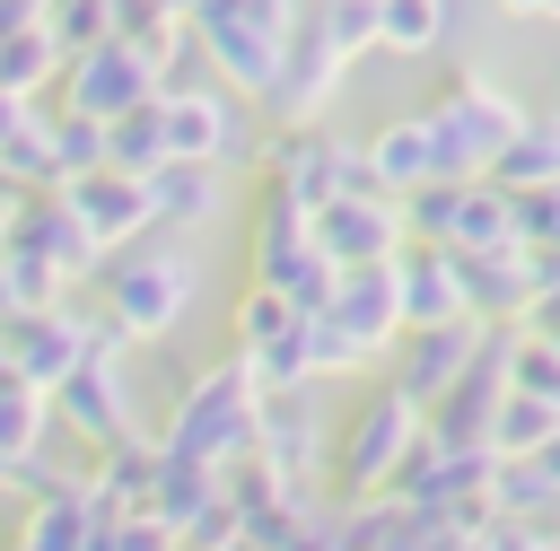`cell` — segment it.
<instances>
[{
  "mask_svg": "<svg viewBox=\"0 0 560 551\" xmlns=\"http://www.w3.org/2000/svg\"><path fill=\"white\" fill-rule=\"evenodd\" d=\"M149 201H158V219H175V227L219 219V157H166V166H149Z\"/></svg>",
  "mask_w": 560,
  "mask_h": 551,
  "instance_id": "17",
  "label": "cell"
},
{
  "mask_svg": "<svg viewBox=\"0 0 560 551\" xmlns=\"http://www.w3.org/2000/svg\"><path fill=\"white\" fill-rule=\"evenodd\" d=\"M52 402H61V420L88 437V446H114V437H140V420H131V385H122V367L105 359V350H88L61 385H52Z\"/></svg>",
  "mask_w": 560,
  "mask_h": 551,
  "instance_id": "12",
  "label": "cell"
},
{
  "mask_svg": "<svg viewBox=\"0 0 560 551\" xmlns=\"http://www.w3.org/2000/svg\"><path fill=\"white\" fill-rule=\"evenodd\" d=\"M542 551H560V534H542Z\"/></svg>",
  "mask_w": 560,
  "mask_h": 551,
  "instance_id": "30",
  "label": "cell"
},
{
  "mask_svg": "<svg viewBox=\"0 0 560 551\" xmlns=\"http://www.w3.org/2000/svg\"><path fill=\"white\" fill-rule=\"evenodd\" d=\"M262 184L289 192L298 210H315V201H332V192H350V184H376V175H368V149L332 140L324 122H280V131L262 140Z\"/></svg>",
  "mask_w": 560,
  "mask_h": 551,
  "instance_id": "5",
  "label": "cell"
},
{
  "mask_svg": "<svg viewBox=\"0 0 560 551\" xmlns=\"http://www.w3.org/2000/svg\"><path fill=\"white\" fill-rule=\"evenodd\" d=\"M105 166H131V175H149V166H166V114H158V96L105 122Z\"/></svg>",
  "mask_w": 560,
  "mask_h": 551,
  "instance_id": "20",
  "label": "cell"
},
{
  "mask_svg": "<svg viewBox=\"0 0 560 551\" xmlns=\"http://www.w3.org/2000/svg\"><path fill=\"white\" fill-rule=\"evenodd\" d=\"M158 114H166V157H236L245 149L236 105L210 87H158Z\"/></svg>",
  "mask_w": 560,
  "mask_h": 551,
  "instance_id": "14",
  "label": "cell"
},
{
  "mask_svg": "<svg viewBox=\"0 0 560 551\" xmlns=\"http://www.w3.org/2000/svg\"><path fill=\"white\" fill-rule=\"evenodd\" d=\"M18 122H35V114H26V96H18V87H0V140H9Z\"/></svg>",
  "mask_w": 560,
  "mask_h": 551,
  "instance_id": "27",
  "label": "cell"
},
{
  "mask_svg": "<svg viewBox=\"0 0 560 551\" xmlns=\"http://www.w3.org/2000/svg\"><path fill=\"white\" fill-rule=\"evenodd\" d=\"M280 551H341V516H306V525H298Z\"/></svg>",
  "mask_w": 560,
  "mask_h": 551,
  "instance_id": "26",
  "label": "cell"
},
{
  "mask_svg": "<svg viewBox=\"0 0 560 551\" xmlns=\"http://www.w3.org/2000/svg\"><path fill=\"white\" fill-rule=\"evenodd\" d=\"M52 61H70L61 44H52V26L44 17H26V26H0V87H35V79H52Z\"/></svg>",
  "mask_w": 560,
  "mask_h": 551,
  "instance_id": "22",
  "label": "cell"
},
{
  "mask_svg": "<svg viewBox=\"0 0 560 551\" xmlns=\"http://www.w3.org/2000/svg\"><path fill=\"white\" fill-rule=\"evenodd\" d=\"M192 297V262L184 254H131V262H105V324L114 341H158Z\"/></svg>",
  "mask_w": 560,
  "mask_h": 551,
  "instance_id": "7",
  "label": "cell"
},
{
  "mask_svg": "<svg viewBox=\"0 0 560 551\" xmlns=\"http://www.w3.org/2000/svg\"><path fill=\"white\" fill-rule=\"evenodd\" d=\"M35 437H44V385L9 376V385H0V464L35 455Z\"/></svg>",
  "mask_w": 560,
  "mask_h": 551,
  "instance_id": "23",
  "label": "cell"
},
{
  "mask_svg": "<svg viewBox=\"0 0 560 551\" xmlns=\"http://www.w3.org/2000/svg\"><path fill=\"white\" fill-rule=\"evenodd\" d=\"M394 341H402V289H394V262H350V271L332 280V297L315 306V376L394 359Z\"/></svg>",
  "mask_w": 560,
  "mask_h": 551,
  "instance_id": "1",
  "label": "cell"
},
{
  "mask_svg": "<svg viewBox=\"0 0 560 551\" xmlns=\"http://www.w3.org/2000/svg\"><path fill=\"white\" fill-rule=\"evenodd\" d=\"M88 166H105V122L96 114H61L52 122V184H70Z\"/></svg>",
  "mask_w": 560,
  "mask_h": 551,
  "instance_id": "24",
  "label": "cell"
},
{
  "mask_svg": "<svg viewBox=\"0 0 560 551\" xmlns=\"http://www.w3.org/2000/svg\"><path fill=\"white\" fill-rule=\"evenodd\" d=\"M394 289H402V332H411V324H446V315H472L455 245H429V236H411V245L394 254Z\"/></svg>",
  "mask_w": 560,
  "mask_h": 551,
  "instance_id": "13",
  "label": "cell"
},
{
  "mask_svg": "<svg viewBox=\"0 0 560 551\" xmlns=\"http://www.w3.org/2000/svg\"><path fill=\"white\" fill-rule=\"evenodd\" d=\"M341 70H350V52L324 35V17H315V9H298V17H289V44H280V79L262 87V105H271L280 122H315V114H324V96L341 87Z\"/></svg>",
  "mask_w": 560,
  "mask_h": 551,
  "instance_id": "9",
  "label": "cell"
},
{
  "mask_svg": "<svg viewBox=\"0 0 560 551\" xmlns=\"http://www.w3.org/2000/svg\"><path fill=\"white\" fill-rule=\"evenodd\" d=\"M254 411H262V376H254L245 359H219L210 376L184 385V402H175V420H166L158 446L201 455V464H228V455L254 446Z\"/></svg>",
  "mask_w": 560,
  "mask_h": 551,
  "instance_id": "2",
  "label": "cell"
},
{
  "mask_svg": "<svg viewBox=\"0 0 560 551\" xmlns=\"http://www.w3.org/2000/svg\"><path fill=\"white\" fill-rule=\"evenodd\" d=\"M455 551H490V542H481V534H455Z\"/></svg>",
  "mask_w": 560,
  "mask_h": 551,
  "instance_id": "29",
  "label": "cell"
},
{
  "mask_svg": "<svg viewBox=\"0 0 560 551\" xmlns=\"http://www.w3.org/2000/svg\"><path fill=\"white\" fill-rule=\"evenodd\" d=\"M508 192H534V184H560V105L551 114H525L516 122V140L499 149V166H490Z\"/></svg>",
  "mask_w": 560,
  "mask_h": 551,
  "instance_id": "18",
  "label": "cell"
},
{
  "mask_svg": "<svg viewBox=\"0 0 560 551\" xmlns=\"http://www.w3.org/2000/svg\"><path fill=\"white\" fill-rule=\"evenodd\" d=\"M481 332H490L481 315H446V324H411V332L394 341V367H385V376H394V385H402V394H411V402L429 411V402H438V394H446V385H455V376L472 367V350H481Z\"/></svg>",
  "mask_w": 560,
  "mask_h": 551,
  "instance_id": "10",
  "label": "cell"
},
{
  "mask_svg": "<svg viewBox=\"0 0 560 551\" xmlns=\"http://www.w3.org/2000/svg\"><path fill=\"white\" fill-rule=\"evenodd\" d=\"M429 122H438V149H446V175H490V166H499V149L516 140V122H525V105H516L508 87H490L481 70H446V87H438V105H429Z\"/></svg>",
  "mask_w": 560,
  "mask_h": 551,
  "instance_id": "4",
  "label": "cell"
},
{
  "mask_svg": "<svg viewBox=\"0 0 560 551\" xmlns=\"http://www.w3.org/2000/svg\"><path fill=\"white\" fill-rule=\"evenodd\" d=\"M455 0H376V52H438Z\"/></svg>",
  "mask_w": 560,
  "mask_h": 551,
  "instance_id": "19",
  "label": "cell"
},
{
  "mask_svg": "<svg viewBox=\"0 0 560 551\" xmlns=\"http://www.w3.org/2000/svg\"><path fill=\"white\" fill-rule=\"evenodd\" d=\"M306 219H315V245H324L341 271H350V262H394V254L411 245V227H402V192H385V184H350V192L315 201Z\"/></svg>",
  "mask_w": 560,
  "mask_h": 551,
  "instance_id": "8",
  "label": "cell"
},
{
  "mask_svg": "<svg viewBox=\"0 0 560 551\" xmlns=\"http://www.w3.org/2000/svg\"><path fill=\"white\" fill-rule=\"evenodd\" d=\"M551 437H560V402H542V394L508 385V402H499V429H490V446H499V455H534V446H551Z\"/></svg>",
  "mask_w": 560,
  "mask_h": 551,
  "instance_id": "21",
  "label": "cell"
},
{
  "mask_svg": "<svg viewBox=\"0 0 560 551\" xmlns=\"http://www.w3.org/2000/svg\"><path fill=\"white\" fill-rule=\"evenodd\" d=\"M516 385L542 394V402H560V341L534 332V324H516Z\"/></svg>",
  "mask_w": 560,
  "mask_h": 551,
  "instance_id": "25",
  "label": "cell"
},
{
  "mask_svg": "<svg viewBox=\"0 0 560 551\" xmlns=\"http://www.w3.org/2000/svg\"><path fill=\"white\" fill-rule=\"evenodd\" d=\"M61 201L79 210V227H88L96 245H122V236L158 227L149 175H131V166H88V175H70V184H61Z\"/></svg>",
  "mask_w": 560,
  "mask_h": 551,
  "instance_id": "11",
  "label": "cell"
},
{
  "mask_svg": "<svg viewBox=\"0 0 560 551\" xmlns=\"http://www.w3.org/2000/svg\"><path fill=\"white\" fill-rule=\"evenodd\" d=\"M96 490L88 481H52V490H35V507H26V525H18V551H88V534H96Z\"/></svg>",
  "mask_w": 560,
  "mask_h": 551,
  "instance_id": "16",
  "label": "cell"
},
{
  "mask_svg": "<svg viewBox=\"0 0 560 551\" xmlns=\"http://www.w3.org/2000/svg\"><path fill=\"white\" fill-rule=\"evenodd\" d=\"M429 429V411L385 376L368 402H350V420H341V446H332V481H341V499H376L385 481H394V464L411 455V437Z\"/></svg>",
  "mask_w": 560,
  "mask_h": 551,
  "instance_id": "3",
  "label": "cell"
},
{
  "mask_svg": "<svg viewBox=\"0 0 560 551\" xmlns=\"http://www.w3.org/2000/svg\"><path fill=\"white\" fill-rule=\"evenodd\" d=\"M158 87H166V61H158L149 44H131V35H96L88 52L61 61V96H70V114H96V122L149 105Z\"/></svg>",
  "mask_w": 560,
  "mask_h": 551,
  "instance_id": "6",
  "label": "cell"
},
{
  "mask_svg": "<svg viewBox=\"0 0 560 551\" xmlns=\"http://www.w3.org/2000/svg\"><path fill=\"white\" fill-rule=\"evenodd\" d=\"M368 175H376L385 192H411V184L446 175V149H438V122H429V105H420V114H394V122L368 140Z\"/></svg>",
  "mask_w": 560,
  "mask_h": 551,
  "instance_id": "15",
  "label": "cell"
},
{
  "mask_svg": "<svg viewBox=\"0 0 560 551\" xmlns=\"http://www.w3.org/2000/svg\"><path fill=\"white\" fill-rule=\"evenodd\" d=\"M499 9H508V17H551V26H560V0H499Z\"/></svg>",
  "mask_w": 560,
  "mask_h": 551,
  "instance_id": "28",
  "label": "cell"
}]
</instances>
